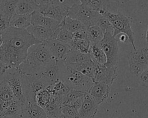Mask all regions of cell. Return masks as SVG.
Wrapping results in <instances>:
<instances>
[{"instance_id": "obj_1", "label": "cell", "mask_w": 148, "mask_h": 118, "mask_svg": "<svg viewBox=\"0 0 148 118\" xmlns=\"http://www.w3.org/2000/svg\"><path fill=\"white\" fill-rule=\"evenodd\" d=\"M0 60L9 68H18L25 59L29 48L41 43L27 29L10 27L2 35Z\"/></svg>"}, {"instance_id": "obj_2", "label": "cell", "mask_w": 148, "mask_h": 118, "mask_svg": "<svg viewBox=\"0 0 148 118\" xmlns=\"http://www.w3.org/2000/svg\"><path fill=\"white\" fill-rule=\"evenodd\" d=\"M56 60L50 53L44 43L32 46L18 69L24 75H39L51 68Z\"/></svg>"}, {"instance_id": "obj_3", "label": "cell", "mask_w": 148, "mask_h": 118, "mask_svg": "<svg viewBox=\"0 0 148 118\" xmlns=\"http://www.w3.org/2000/svg\"><path fill=\"white\" fill-rule=\"evenodd\" d=\"M60 79L71 89L87 94L93 85L94 81L81 73L69 68L64 61L62 63Z\"/></svg>"}, {"instance_id": "obj_4", "label": "cell", "mask_w": 148, "mask_h": 118, "mask_svg": "<svg viewBox=\"0 0 148 118\" xmlns=\"http://www.w3.org/2000/svg\"><path fill=\"white\" fill-rule=\"evenodd\" d=\"M79 1L45 0L36 1L39 5L38 12L43 15L61 23L67 16L70 8Z\"/></svg>"}, {"instance_id": "obj_5", "label": "cell", "mask_w": 148, "mask_h": 118, "mask_svg": "<svg viewBox=\"0 0 148 118\" xmlns=\"http://www.w3.org/2000/svg\"><path fill=\"white\" fill-rule=\"evenodd\" d=\"M101 16L105 17L110 22L113 28V36L116 37L119 34L125 35L128 39V41L131 44L134 50L137 49L134 43V32L131 26V19L129 17L120 12L113 13L110 11H101L99 13Z\"/></svg>"}, {"instance_id": "obj_6", "label": "cell", "mask_w": 148, "mask_h": 118, "mask_svg": "<svg viewBox=\"0 0 148 118\" xmlns=\"http://www.w3.org/2000/svg\"><path fill=\"white\" fill-rule=\"evenodd\" d=\"M67 16L80 21L86 28L97 25L102 16L79 1L70 8Z\"/></svg>"}, {"instance_id": "obj_7", "label": "cell", "mask_w": 148, "mask_h": 118, "mask_svg": "<svg viewBox=\"0 0 148 118\" xmlns=\"http://www.w3.org/2000/svg\"><path fill=\"white\" fill-rule=\"evenodd\" d=\"M98 44L106 56L107 62L105 65L117 68L119 62L117 40L113 36L112 33L106 32Z\"/></svg>"}, {"instance_id": "obj_8", "label": "cell", "mask_w": 148, "mask_h": 118, "mask_svg": "<svg viewBox=\"0 0 148 118\" xmlns=\"http://www.w3.org/2000/svg\"><path fill=\"white\" fill-rule=\"evenodd\" d=\"M22 75L23 74L18 68H10L6 71L2 79L12 90L16 99L23 105L26 99L22 89Z\"/></svg>"}, {"instance_id": "obj_9", "label": "cell", "mask_w": 148, "mask_h": 118, "mask_svg": "<svg viewBox=\"0 0 148 118\" xmlns=\"http://www.w3.org/2000/svg\"><path fill=\"white\" fill-rule=\"evenodd\" d=\"M22 89L26 101H35L36 94L48 86L38 75H22Z\"/></svg>"}, {"instance_id": "obj_10", "label": "cell", "mask_w": 148, "mask_h": 118, "mask_svg": "<svg viewBox=\"0 0 148 118\" xmlns=\"http://www.w3.org/2000/svg\"><path fill=\"white\" fill-rule=\"evenodd\" d=\"M128 60L130 73L138 77L148 68V48L134 50L128 55Z\"/></svg>"}, {"instance_id": "obj_11", "label": "cell", "mask_w": 148, "mask_h": 118, "mask_svg": "<svg viewBox=\"0 0 148 118\" xmlns=\"http://www.w3.org/2000/svg\"><path fill=\"white\" fill-rule=\"evenodd\" d=\"M94 64L95 73L93 79L94 82L104 83L110 86L117 77V68L108 67L105 65Z\"/></svg>"}, {"instance_id": "obj_12", "label": "cell", "mask_w": 148, "mask_h": 118, "mask_svg": "<svg viewBox=\"0 0 148 118\" xmlns=\"http://www.w3.org/2000/svg\"><path fill=\"white\" fill-rule=\"evenodd\" d=\"M43 43L57 60L65 61L71 50V47L69 44L60 42L56 39H50Z\"/></svg>"}, {"instance_id": "obj_13", "label": "cell", "mask_w": 148, "mask_h": 118, "mask_svg": "<svg viewBox=\"0 0 148 118\" xmlns=\"http://www.w3.org/2000/svg\"><path fill=\"white\" fill-rule=\"evenodd\" d=\"M20 118H47L44 109L35 101H26L22 105Z\"/></svg>"}, {"instance_id": "obj_14", "label": "cell", "mask_w": 148, "mask_h": 118, "mask_svg": "<svg viewBox=\"0 0 148 118\" xmlns=\"http://www.w3.org/2000/svg\"><path fill=\"white\" fill-rule=\"evenodd\" d=\"M110 86L102 82H94L87 93L99 105L108 98Z\"/></svg>"}, {"instance_id": "obj_15", "label": "cell", "mask_w": 148, "mask_h": 118, "mask_svg": "<svg viewBox=\"0 0 148 118\" xmlns=\"http://www.w3.org/2000/svg\"><path fill=\"white\" fill-rule=\"evenodd\" d=\"M99 106L88 94H86L78 111L77 118H94L97 113Z\"/></svg>"}, {"instance_id": "obj_16", "label": "cell", "mask_w": 148, "mask_h": 118, "mask_svg": "<svg viewBox=\"0 0 148 118\" xmlns=\"http://www.w3.org/2000/svg\"><path fill=\"white\" fill-rule=\"evenodd\" d=\"M62 62L63 61L56 60L55 64L51 68L38 75L47 86L52 85L60 79Z\"/></svg>"}, {"instance_id": "obj_17", "label": "cell", "mask_w": 148, "mask_h": 118, "mask_svg": "<svg viewBox=\"0 0 148 118\" xmlns=\"http://www.w3.org/2000/svg\"><path fill=\"white\" fill-rule=\"evenodd\" d=\"M31 25L45 26L55 31L59 27L60 23L43 15L38 11H35L31 14Z\"/></svg>"}, {"instance_id": "obj_18", "label": "cell", "mask_w": 148, "mask_h": 118, "mask_svg": "<svg viewBox=\"0 0 148 118\" xmlns=\"http://www.w3.org/2000/svg\"><path fill=\"white\" fill-rule=\"evenodd\" d=\"M26 29L35 39L41 43L51 39L54 32V31L50 28L39 25H31Z\"/></svg>"}, {"instance_id": "obj_19", "label": "cell", "mask_w": 148, "mask_h": 118, "mask_svg": "<svg viewBox=\"0 0 148 118\" xmlns=\"http://www.w3.org/2000/svg\"><path fill=\"white\" fill-rule=\"evenodd\" d=\"M66 64L69 68L75 70L93 80L95 73V64L92 60L73 64L66 63Z\"/></svg>"}, {"instance_id": "obj_20", "label": "cell", "mask_w": 148, "mask_h": 118, "mask_svg": "<svg viewBox=\"0 0 148 118\" xmlns=\"http://www.w3.org/2000/svg\"><path fill=\"white\" fill-rule=\"evenodd\" d=\"M31 25V14L15 13L10 20V26L17 29H26Z\"/></svg>"}, {"instance_id": "obj_21", "label": "cell", "mask_w": 148, "mask_h": 118, "mask_svg": "<svg viewBox=\"0 0 148 118\" xmlns=\"http://www.w3.org/2000/svg\"><path fill=\"white\" fill-rule=\"evenodd\" d=\"M39 7V6L36 1H18L16 8V13L18 14H32L35 11H38Z\"/></svg>"}, {"instance_id": "obj_22", "label": "cell", "mask_w": 148, "mask_h": 118, "mask_svg": "<svg viewBox=\"0 0 148 118\" xmlns=\"http://www.w3.org/2000/svg\"><path fill=\"white\" fill-rule=\"evenodd\" d=\"M91 60L94 64L105 65L107 62L106 56L99 44L91 45L89 53Z\"/></svg>"}, {"instance_id": "obj_23", "label": "cell", "mask_w": 148, "mask_h": 118, "mask_svg": "<svg viewBox=\"0 0 148 118\" xmlns=\"http://www.w3.org/2000/svg\"><path fill=\"white\" fill-rule=\"evenodd\" d=\"M87 35L91 45H95L102 40L104 33L98 25H94L87 28Z\"/></svg>"}, {"instance_id": "obj_24", "label": "cell", "mask_w": 148, "mask_h": 118, "mask_svg": "<svg viewBox=\"0 0 148 118\" xmlns=\"http://www.w3.org/2000/svg\"><path fill=\"white\" fill-rule=\"evenodd\" d=\"M51 39H56L60 42L69 44L71 47L73 40V35L60 25L59 27L54 31Z\"/></svg>"}, {"instance_id": "obj_25", "label": "cell", "mask_w": 148, "mask_h": 118, "mask_svg": "<svg viewBox=\"0 0 148 118\" xmlns=\"http://www.w3.org/2000/svg\"><path fill=\"white\" fill-rule=\"evenodd\" d=\"M18 1H0V14L10 20L16 13Z\"/></svg>"}, {"instance_id": "obj_26", "label": "cell", "mask_w": 148, "mask_h": 118, "mask_svg": "<svg viewBox=\"0 0 148 118\" xmlns=\"http://www.w3.org/2000/svg\"><path fill=\"white\" fill-rule=\"evenodd\" d=\"M91 60L89 54H83L78 51L71 49L65 60L66 64H73Z\"/></svg>"}, {"instance_id": "obj_27", "label": "cell", "mask_w": 148, "mask_h": 118, "mask_svg": "<svg viewBox=\"0 0 148 118\" xmlns=\"http://www.w3.org/2000/svg\"><path fill=\"white\" fill-rule=\"evenodd\" d=\"M22 104L16 99L0 116V118H20Z\"/></svg>"}, {"instance_id": "obj_28", "label": "cell", "mask_w": 148, "mask_h": 118, "mask_svg": "<svg viewBox=\"0 0 148 118\" xmlns=\"http://www.w3.org/2000/svg\"><path fill=\"white\" fill-rule=\"evenodd\" d=\"M80 2L91 9L99 13L101 11H109V1H94V0H81Z\"/></svg>"}, {"instance_id": "obj_29", "label": "cell", "mask_w": 148, "mask_h": 118, "mask_svg": "<svg viewBox=\"0 0 148 118\" xmlns=\"http://www.w3.org/2000/svg\"><path fill=\"white\" fill-rule=\"evenodd\" d=\"M60 25L69 32L74 33L79 29L86 27L80 21L66 16L60 23Z\"/></svg>"}, {"instance_id": "obj_30", "label": "cell", "mask_w": 148, "mask_h": 118, "mask_svg": "<svg viewBox=\"0 0 148 118\" xmlns=\"http://www.w3.org/2000/svg\"><path fill=\"white\" fill-rule=\"evenodd\" d=\"M51 92L49 87L40 90L35 96V102L43 109L50 102Z\"/></svg>"}, {"instance_id": "obj_31", "label": "cell", "mask_w": 148, "mask_h": 118, "mask_svg": "<svg viewBox=\"0 0 148 118\" xmlns=\"http://www.w3.org/2000/svg\"><path fill=\"white\" fill-rule=\"evenodd\" d=\"M91 44L88 39H74L71 44V49L78 51L83 54H88Z\"/></svg>"}, {"instance_id": "obj_32", "label": "cell", "mask_w": 148, "mask_h": 118, "mask_svg": "<svg viewBox=\"0 0 148 118\" xmlns=\"http://www.w3.org/2000/svg\"><path fill=\"white\" fill-rule=\"evenodd\" d=\"M0 99L3 101L9 102H12L16 100L12 90L3 80L0 82Z\"/></svg>"}, {"instance_id": "obj_33", "label": "cell", "mask_w": 148, "mask_h": 118, "mask_svg": "<svg viewBox=\"0 0 148 118\" xmlns=\"http://www.w3.org/2000/svg\"><path fill=\"white\" fill-rule=\"evenodd\" d=\"M43 109L49 118H59L62 114V106L56 102H50Z\"/></svg>"}, {"instance_id": "obj_34", "label": "cell", "mask_w": 148, "mask_h": 118, "mask_svg": "<svg viewBox=\"0 0 148 118\" xmlns=\"http://www.w3.org/2000/svg\"><path fill=\"white\" fill-rule=\"evenodd\" d=\"M86 94L83 93L81 92L71 89V90L64 97L62 105L65 104H69V103L75 100L76 99L81 97H83Z\"/></svg>"}, {"instance_id": "obj_35", "label": "cell", "mask_w": 148, "mask_h": 118, "mask_svg": "<svg viewBox=\"0 0 148 118\" xmlns=\"http://www.w3.org/2000/svg\"><path fill=\"white\" fill-rule=\"evenodd\" d=\"M97 25H98L101 28L104 33L106 32H109L113 35L114 31L112 25L108 19L105 17L102 16Z\"/></svg>"}, {"instance_id": "obj_36", "label": "cell", "mask_w": 148, "mask_h": 118, "mask_svg": "<svg viewBox=\"0 0 148 118\" xmlns=\"http://www.w3.org/2000/svg\"><path fill=\"white\" fill-rule=\"evenodd\" d=\"M62 113L72 118H77L78 110L68 104H65L62 105Z\"/></svg>"}, {"instance_id": "obj_37", "label": "cell", "mask_w": 148, "mask_h": 118, "mask_svg": "<svg viewBox=\"0 0 148 118\" xmlns=\"http://www.w3.org/2000/svg\"><path fill=\"white\" fill-rule=\"evenodd\" d=\"M10 19L0 14V37L8 30L10 26Z\"/></svg>"}, {"instance_id": "obj_38", "label": "cell", "mask_w": 148, "mask_h": 118, "mask_svg": "<svg viewBox=\"0 0 148 118\" xmlns=\"http://www.w3.org/2000/svg\"><path fill=\"white\" fill-rule=\"evenodd\" d=\"M137 78L138 82L140 86L148 88V68L144 70Z\"/></svg>"}, {"instance_id": "obj_39", "label": "cell", "mask_w": 148, "mask_h": 118, "mask_svg": "<svg viewBox=\"0 0 148 118\" xmlns=\"http://www.w3.org/2000/svg\"><path fill=\"white\" fill-rule=\"evenodd\" d=\"M87 28L86 27H84L79 31H76L73 35V38L74 39H87Z\"/></svg>"}, {"instance_id": "obj_40", "label": "cell", "mask_w": 148, "mask_h": 118, "mask_svg": "<svg viewBox=\"0 0 148 118\" xmlns=\"http://www.w3.org/2000/svg\"><path fill=\"white\" fill-rule=\"evenodd\" d=\"M84 96L83 97H79L77 99H76L75 100L73 101L72 102H71V103H69L68 105L72 106V107L76 108V109L79 110V109L80 108L82 105V103H83V100H84Z\"/></svg>"}, {"instance_id": "obj_41", "label": "cell", "mask_w": 148, "mask_h": 118, "mask_svg": "<svg viewBox=\"0 0 148 118\" xmlns=\"http://www.w3.org/2000/svg\"><path fill=\"white\" fill-rule=\"evenodd\" d=\"M12 102H5L0 99V116L8 109V108Z\"/></svg>"}, {"instance_id": "obj_42", "label": "cell", "mask_w": 148, "mask_h": 118, "mask_svg": "<svg viewBox=\"0 0 148 118\" xmlns=\"http://www.w3.org/2000/svg\"><path fill=\"white\" fill-rule=\"evenodd\" d=\"M9 68L6 67L1 60H0V78L2 77L5 74L6 71Z\"/></svg>"}, {"instance_id": "obj_43", "label": "cell", "mask_w": 148, "mask_h": 118, "mask_svg": "<svg viewBox=\"0 0 148 118\" xmlns=\"http://www.w3.org/2000/svg\"><path fill=\"white\" fill-rule=\"evenodd\" d=\"M119 40L120 41H121L123 43H125L127 41H128V37L124 34H121L120 37H119Z\"/></svg>"}, {"instance_id": "obj_44", "label": "cell", "mask_w": 148, "mask_h": 118, "mask_svg": "<svg viewBox=\"0 0 148 118\" xmlns=\"http://www.w3.org/2000/svg\"><path fill=\"white\" fill-rule=\"evenodd\" d=\"M59 118H72V117H69V116H68L67 115L62 113V114L60 115V116L59 117Z\"/></svg>"}, {"instance_id": "obj_45", "label": "cell", "mask_w": 148, "mask_h": 118, "mask_svg": "<svg viewBox=\"0 0 148 118\" xmlns=\"http://www.w3.org/2000/svg\"><path fill=\"white\" fill-rule=\"evenodd\" d=\"M146 41L148 43V26H147V28L146 33Z\"/></svg>"}, {"instance_id": "obj_46", "label": "cell", "mask_w": 148, "mask_h": 118, "mask_svg": "<svg viewBox=\"0 0 148 118\" xmlns=\"http://www.w3.org/2000/svg\"><path fill=\"white\" fill-rule=\"evenodd\" d=\"M2 44V36L0 37V48H1V47Z\"/></svg>"}, {"instance_id": "obj_47", "label": "cell", "mask_w": 148, "mask_h": 118, "mask_svg": "<svg viewBox=\"0 0 148 118\" xmlns=\"http://www.w3.org/2000/svg\"><path fill=\"white\" fill-rule=\"evenodd\" d=\"M47 118H49V117H47Z\"/></svg>"}]
</instances>
